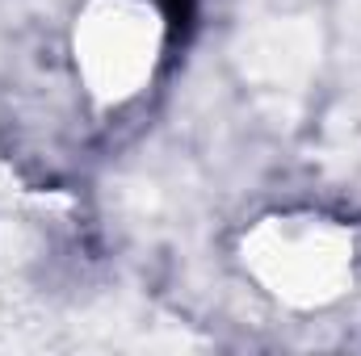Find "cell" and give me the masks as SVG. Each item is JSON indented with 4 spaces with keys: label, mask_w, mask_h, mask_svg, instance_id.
<instances>
[{
    "label": "cell",
    "mask_w": 361,
    "mask_h": 356,
    "mask_svg": "<svg viewBox=\"0 0 361 356\" xmlns=\"http://www.w3.org/2000/svg\"><path fill=\"white\" fill-rule=\"evenodd\" d=\"M160 13H164V30H169V42L177 46L193 34V21H197V0H160Z\"/></svg>",
    "instance_id": "6da1fadb"
}]
</instances>
